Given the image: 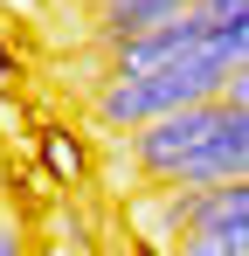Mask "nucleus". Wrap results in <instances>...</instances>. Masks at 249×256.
<instances>
[{
  "label": "nucleus",
  "instance_id": "6",
  "mask_svg": "<svg viewBox=\"0 0 249 256\" xmlns=\"http://www.w3.org/2000/svg\"><path fill=\"white\" fill-rule=\"evenodd\" d=\"M201 21H208V35H222V28H249V0H201Z\"/></svg>",
  "mask_w": 249,
  "mask_h": 256
},
{
  "label": "nucleus",
  "instance_id": "5",
  "mask_svg": "<svg viewBox=\"0 0 249 256\" xmlns=\"http://www.w3.org/2000/svg\"><path fill=\"white\" fill-rule=\"evenodd\" d=\"M42 160H48V173H56L62 187H76L83 173H90V152H83V146H76L62 125H48V132H42Z\"/></svg>",
  "mask_w": 249,
  "mask_h": 256
},
{
  "label": "nucleus",
  "instance_id": "2",
  "mask_svg": "<svg viewBox=\"0 0 249 256\" xmlns=\"http://www.w3.org/2000/svg\"><path fill=\"white\" fill-rule=\"evenodd\" d=\"M228 97H208V104H194V111H180V118H160V125L132 132L124 138V160H132V173L138 180H152V187H194L208 166V152H214V138H222V125H228Z\"/></svg>",
  "mask_w": 249,
  "mask_h": 256
},
{
  "label": "nucleus",
  "instance_id": "9",
  "mask_svg": "<svg viewBox=\"0 0 249 256\" xmlns=\"http://www.w3.org/2000/svg\"><path fill=\"white\" fill-rule=\"evenodd\" d=\"M222 97H228V104H249V62L236 70V76H228V90H222Z\"/></svg>",
  "mask_w": 249,
  "mask_h": 256
},
{
  "label": "nucleus",
  "instance_id": "4",
  "mask_svg": "<svg viewBox=\"0 0 249 256\" xmlns=\"http://www.w3.org/2000/svg\"><path fill=\"white\" fill-rule=\"evenodd\" d=\"M194 14H201V0H90V21H97V48L104 56L138 42V35H160L173 21H194Z\"/></svg>",
  "mask_w": 249,
  "mask_h": 256
},
{
  "label": "nucleus",
  "instance_id": "8",
  "mask_svg": "<svg viewBox=\"0 0 249 256\" xmlns=\"http://www.w3.org/2000/svg\"><path fill=\"white\" fill-rule=\"evenodd\" d=\"M0 256H28V242H21V228H14V222H0Z\"/></svg>",
  "mask_w": 249,
  "mask_h": 256
},
{
  "label": "nucleus",
  "instance_id": "1",
  "mask_svg": "<svg viewBox=\"0 0 249 256\" xmlns=\"http://www.w3.org/2000/svg\"><path fill=\"white\" fill-rule=\"evenodd\" d=\"M236 76V62H228V48L208 35L194 56H180V62H166V70H146V76H104L97 97H90V111H97V125L104 132H146L160 125V118H180V111H194L208 97H222Z\"/></svg>",
  "mask_w": 249,
  "mask_h": 256
},
{
  "label": "nucleus",
  "instance_id": "7",
  "mask_svg": "<svg viewBox=\"0 0 249 256\" xmlns=\"http://www.w3.org/2000/svg\"><path fill=\"white\" fill-rule=\"evenodd\" d=\"M14 76H21V62H14V42H7V35H0V97H7V90H14Z\"/></svg>",
  "mask_w": 249,
  "mask_h": 256
},
{
  "label": "nucleus",
  "instance_id": "3",
  "mask_svg": "<svg viewBox=\"0 0 249 256\" xmlns=\"http://www.w3.org/2000/svg\"><path fill=\"white\" fill-rule=\"evenodd\" d=\"M187 194V228L180 256H249V180L236 187H180Z\"/></svg>",
  "mask_w": 249,
  "mask_h": 256
}]
</instances>
